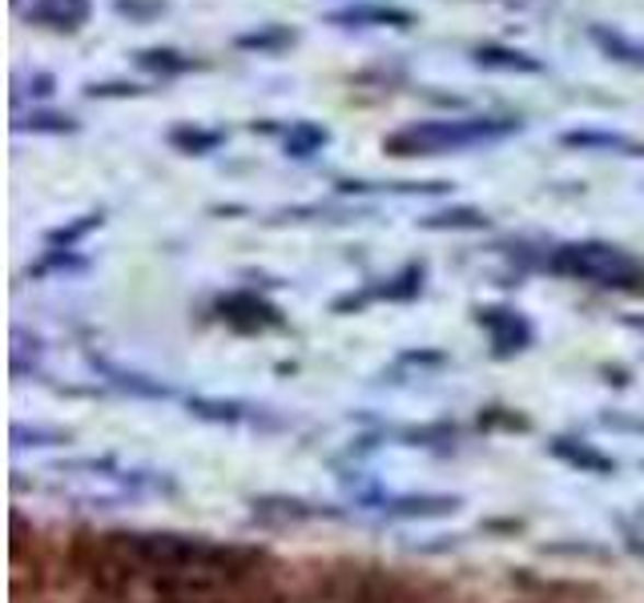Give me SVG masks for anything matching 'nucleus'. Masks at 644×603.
I'll list each match as a JSON object with an SVG mask.
<instances>
[{
  "instance_id": "9d476101",
  "label": "nucleus",
  "mask_w": 644,
  "mask_h": 603,
  "mask_svg": "<svg viewBox=\"0 0 644 603\" xmlns=\"http://www.w3.org/2000/svg\"><path fill=\"white\" fill-rule=\"evenodd\" d=\"M134 61H137V69H146V73H153V77H182V73L202 69V61H194V57H186V53H177V49H141Z\"/></svg>"
},
{
  "instance_id": "423d86ee",
  "label": "nucleus",
  "mask_w": 644,
  "mask_h": 603,
  "mask_svg": "<svg viewBox=\"0 0 644 603\" xmlns=\"http://www.w3.org/2000/svg\"><path fill=\"white\" fill-rule=\"evenodd\" d=\"M93 13V4L89 0H33L25 9L28 25H45V28H65V33H73L81 28Z\"/></svg>"
},
{
  "instance_id": "f03ea898",
  "label": "nucleus",
  "mask_w": 644,
  "mask_h": 603,
  "mask_svg": "<svg viewBox=\"0 0 644 603\" xmlns=\"http://www.w3.org/2000/svg\"><path fill=\"white\" fill-rule=\"evenodd\" d=\"M520 134V121L511 117H456V121H415L403 125L399 134L383 141L391 158H439V153H459L471 146L504 141Z\"/></svg>"
},
{
  "instance_id": "dca6fc26",
  "label": "nucleus",
  "mask_w": 644,
  "mask_h": 603,
  "mask_svg": "<svg viewBox=\"0 0 644 603\" xmlns=\"http://www.w3.org/2000/svg\"><path fill=\"white\" fill-rule=\"evenodd\" d=\"M13 129H33V134H77L73 117L61 113H33V117H16Z\"/></svg>"
},
{
  "instance_id": "aec40b11",
  "label": "nucleus",
  "mask_w": 644,
  "mask_h": 603,
  "mask_svg": "<svg viewBox=\"0 0 644 603\" xmlns=\"http://www.w3.org/2000/svg\"><path fill=\"white\" fill-rule=\"evenodd\" d=\"M137 93H146V89H137V85H89V97H137Z\"/></svg>"
},
{
  "instance_id": "a211bd4d",
  "label": "nucleus",
  "mask_w": 644,
  "mask_h": 603,
  "mask_svg": "<svg viewBox=\"0 0 644 603\" xmlns=\"http://www.w3.org/2000/svg\"><path fill=\"white\" fill-rule=\"evenodd\" d=\"M97 225H101V213H89L85 222H77V225H69V230H57V234H49V242H53V246L73 250L77 237H85L89 230H97Z\"/></svg>"
},
{
  "instance_id": "ddd939ff",
  "label": "nucleus",
  "mask_w": 644,
  "mask_h": 603,
  "mask_svg": "<svg viewBox=\"0 0 644 603\" xmlns=\"http://www.w3.org/2000/svg\"><path fill=\"white\" fill-rule=\"evenodd\" d=\"M298 40L295 28H283V25H266L258 33H242L238 37V49H250V53H283L290 49Z\"/></svg>"
},
{
  "instance_id": "7ed1b4c3",
  "label": "nucleus",
  "mask_w": 644,
  "mask_h": 603,
  "mask_svg": "<svg viewBox=\"0 0 644 603\" xmlns=\"http://www.w3.org/2000/svg\"><path fill=\"white\" fill-rule=\"evenodd\" d=\"M548 270L596 286H632L644 278L641 262L629 250L608 246V242H568L548 258Z\"/></svg>"
},
{
  "instance_id": "39448f33",
  "label": "nucleus",
  "mask_w": 644,
  "mask_h": 603,
  "mask_svg": "<svg viewBox=\"0 0 644 603\" xmlns=\"http://www.w3.org/2000/svg\"><path fill=\"white\" fill-rule=\"evenodd\" d=\"M326 21L331 25H347V28H355V25H387V28H411L415 25V13H407V9H399V4H347V9H335V13H326Z\"/></svg>"
},
{
  "instance_id": "6e6552de",
  "label": "nucleus",
  "mask_w": 644,
  "mask_h": 603,
  "mask_svg": "<svg viewBox=\"0 0 644 603\" xmlns=\"http://www.w3.org/2000/svg\"><path fill=\"white\" fill-rule=\"evenodd\" d=\"M548 451H552L560 463H568V467H580V471H588V475H612V471H617V459L600 455L596 447L576 443V439H556V443H548Z\"/></svg>"
},
{
  "instance_id": "0eeeda50",
  "label": "nucleus",
  "mask_w": 644,
  "mask_h": 603,
  "mask_svg": "<svg viewBox=\"0 0 644 603\" xmlns=\"http://www.w3.org/2000/svg\"><path fill=\"white\" fill-rule=\"evenodd\" d=\"M222 318L234 322V326H242V331H266V326H278V310L271 306V302H262L258 294H230L222 298Z\"/></svg>"
},
{
  "instance_id": "f257e3e1",
  "label": "nucleus",
  "mask_w": 644,
  "mask_h": 603,
  "mask_svg": "<svg viewBox=\"0 0 644 603\" xmlns=\"http://www.w3.org/2000/svg\"><path fill=\"white\" fill-rule=\"evenodd\" d=\"M93 576L110 591L149 588L161 603H226L250 576V555L189 535H105Z\"/></svg>"
},
{
  "instance_id": "f8f14e48",
  "label": "nucleus",
  "mask_w": 644,
  "mask_h": 603,
  "mask_svg": "<svg viewBox=\"0 0 644 603\" xmlns=\"http://www.w3.org/2000/svg\"><path fill=\"white\" fill-rule=\"evenodd\" d=\"M226 134L222 129H198V125H177L174 134H170V146L182 149V153H214V149L222 146Z\"/></svg>"
},
{
  "instance_id": "6ab92c4d",
  "label": "nucleus",
  "mask_w": 644,
  "mask_h": 603,
  "mask_svg": "<svg viewBox=\"0 0 644 603\" xmlns=\"http://www.w3.org/2000/svg\"><path fill=\"white\" fill-rule=\"evenodd\" d=\"M161 9H165V0H149V4H141V0H117V13H129V16L161 13Z\"/></svg>"
},
{
  "instance_id": "20e7f679",
  "label": "nucleus",
  "mask_w": 644,
  "mask_h": 603,
  "mask_svg": "<svg viewBox=\"0 0 644 603\" xmlns=\"http://www.w3.org/2000/svg\"><path fill=\"white\" fill-rule=\"evenodd\" d=\"M475 318H480V326L487 331V338L496 346V355H516V350H524V346L532 343V326L524 322L520 310L483 306V310H475Z\"/></svg>"
},
{
  "instance_id": "f3484780",
  "label": "nucleus",
  "mask_w": 644,
  "mask_h": 603,
  "mask_svg": "<svg viewBox=\"0 0 644 603\" xmlns=\"http://www.w3.org/2000/svg\"><path fill=\"white\" fill-rule=\"evenodd\" d=\"M564 146H580V149H629V153H644L641 146H632L629 137H617V134H564Z\"/></svg>"
},
{
  "instance_id": "412c9836",
  "label": "nucleus",
  "mask_w": 644,
  "mask_h": 603,
  "mask_svg": "<svg viewBox=\"0 0 644 603\" xmlns=\"http://www.w3.org/2000/svg\"><path fill=\"white\" fill-rule=\"evenodd\" d=\"M33 93H37V97H49V93H53V77L41 73L37 81H33Z\"/></svg>"
},
{
  "instance_id": "2eb2a0df",
  "label": "nucleus",
  "mask_w": 644,
  "mask_h": 603,
  "mask_svg": "<svg viewBox=\"0 0 644 603\" xmlns=\"http://www.w3.org/2000/svg\"><path fill=\"white\" fill-rule=\"evenodd\" d=\"M423 290V266H407L403 274H395L387 286H379L375 294L379 298H399V302H407V298H415Z\"/></svg>"
},
{
  "instance_id": "9b49d317",
  "label": "nucleus",
  "mask_w": 644,
  "mask_h": 603,
  "mask_svg": "<svg viewBox=\"0 0 644 603\" xmlns=\"http://www.w3.org/2000/svg\"><path fill=\"white\" fill-rule=\"evenodd\" d=\"M326 141H331V134L314 121H295L286 129V153H290V158H314Z\"/></svg>"
},
{
  "instance_id": "4468645a",
  "label": "nucleus",
  "mask_w": 644,
  "mask_h": 603,
  "mask_svg": "<svg viewBox=\"0 0 644 603\" xmlns=\"http://www.w3.org/2000/svg\"><path fill=\"white\" fill-rule=\"evenodd\" d=\"M487 218L471 206H459V210H439L432 218H423V230H483Z\"/></svg>"
},
{
  "instance_id": "1a4fd4ad",
  "label": "nucleus",
  "mask_w": 644,
  "mask_h": 603,
  "mask_svg": "<svg viewBox=\"0 0 644 603\" xmlns=\"http://www.w3.org/2000/svg\"><path fill=\"white\" fill-rule=\"evenodd\" d=\"M480 69H504V73H544V65L520 49H504V45H480L475 49Z\"/></svg>"
}]
</instances>
